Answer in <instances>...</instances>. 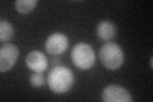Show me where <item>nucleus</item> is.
<instances>
[{
    "label": "nucleus",
    "instance_id": "nucleus-1",
    "mask_svg": "<svg viewBox=\"0 0 153 102\" xmlns=\"http://www.w3.org/2000/svg\"><path fill=\"white\" fill-rule=\"evenodd\" d=\"M74 74L69 68L57 65L54 66L47 74V86L55 95L68 93L74 86Z\"/></svg>",
    "mask_w": 153,
    "mask_h": 102
},
{
    "label": "nucleus",
    "instance_id": "nucleus-2",
    "mask_svg": "<svg viewBox=\"0 0 153 102\" xmlns=\"http://www.w3.org/2000/svg\"><path fill=\"white\" fill-rule=\"evenodd\" d=\"M98 57L101 64L108 70L119 69L123 65L124 59H125L121 46L117 45L116 42H111V41L102 45V47L100 48Z\"/></svg>",
    "mask_w": 153,
    "mask_h": 102
},
{
    "label": "nucleus",
    "instance_id": "nucleus-3",
    "mask_svg": "<svg viewBox=\"0 0 153 102\" xmlns=\"http://www.w3.org/2000/svg\"><path fill=\"white\" fill-rule=\"evenodd\" d=\"M71 61L78 69L88 70L96 63V52L88 43L79 42L71 50Z\"/></svg>",
    "mask_w": 153,
    "mask_h": 102
},
{
    "label": "nucleus",
    "instance_id": "nucleus-4",
    "mask_svg": "<svg viewBox=\"0 0 153 102\" xmlns=\"http://www.w3.org/2000/svg\"><path fill=\"white\" fill-rule=\"evenodd\" d=\"M19 57V48L14 43H5L0 48V71L7 73L16 65Z\"/></svg>",
    "mask_w": 153,
    "mask_h": 102
},
{
    "label": "nucleus",
    "instance_id": "nucleus-5",
    "mask_svg": "<svg viewBox=\"0 0 153 102\" xmlns=\"http://www.w3.org/2000/svg\"><path fill=\"white\" fill-rule=\"evenodd\" d=\"M69 46V38L65 33L55 32L47 37L45 42V50L50 55H61Z\"/></svg>",
    "mask_w": 153,
    "mask_h": 102
},
{
    "label": "nucleus",
    "instance_id": "nucleus-6",
    "mask_svg": "<svg viewBox=\"0 0 153 102\" xmlns=\"http://www.w3.org/2000/svg\"><path fill=\"white\" fill-rule=\"evenodd\" d=\"M102 100L105 102H133V97L121 86L110 84L102 91Z\"/></svg>",
    "mask_w": 153,
    "mask_h": 102
},
{
    "label": "nucleus",
    "instance_id": "nucleus-7",
    "mask_svg": "<svg viewBox=\"0 0 153 102\" xmlns=\"http://www.w3.org/2000/svg\"><path fill=\"white\" fill-rule=\"evenodd\" d=\"M26 65L28 66V69H31L33 71L44 73L49 68V60H47V57L44 52L38 50H33L26 57Z\"/></svg>",
    "mask_w": 153,
    "mask_h": 102
},
{
    "label": "nucleus",
    "instance_id": "nucleus-8",
    "mask_svg": "<svg viewBox=\"0 0 153 102\" xmlns=\"http://www.w3.org/2000/svg\"><path fill=\"white\" fill-rule=\"evenodd\" d=\"M96 35H97L102 41H111L112 38L116 37L117 35V28L115 26V23L108 21V19H103L101 21L97 27H96Z\"/></svg>",
    "mask_w": 153,
    "mask_h": 102
},
{
    "label": "nucleus",
    "instance_id": "nucleus-9",
    "mask_svg": "<svg viewBox=\"0 0 153 102\" xmlns=\"http://www.w3.org/2000/svg\"><path fill=\"white\" fill-rule=\"evenodd\" d=\"M14 33H16V30L12 24L5 19H1L0 21V41L4 43L8 42L14 36Z\"/></svg>",
    "mask_w": 153,
    "mask_h": 102
},
{
    "label": "nucleus",
    "instance_id": "nucleus-10",
    "mask_svg": "<svg viewBox=\"0 0 153 102\" xmlns=\"http://www.w3.org/2000/svg\"><path fill=\"white\" fill-rule=\"evenodd\" d=\"M38 0H17L14 3L16 10L21 14H28L37 7Z\"/></svg>",
    "mask_w": 153,
    "mask_h": 102
},
{
    "label": "nucleus",
    "instance_id": "nucleus-11",
    "mask_svg": "<svg viewBox=\"0 0 153 102\" xmlns=\"http://www.w3.org/2000/svg\"><path fill=\"white\" fill-rule=\"evenodd\" d=\"M30 82L33 87L36 88H40V87L45 86V83H47V78L45 77L44 73H40V71H35L33 74L31 75L30 78Z\"/></svg>",
    "mask_w": 153,
    "mask_h": 102
},
{
    "label": "nucleus",
    "instance_id": "nucleus-12",
    "mask_svg": "<svg viewBox=\"0 0 153 102\" xmlns=\"http://www.w3.org/2000/svg\"><path fill=\"white\" fill-rule=\"evenodd\" d=\"M49 61L52 64V66H57V65H60V63H61V57H60V55H52Z\"/></svg>",
    "mask_w": 153,
    "mask_h": 102
}]
</instances>
